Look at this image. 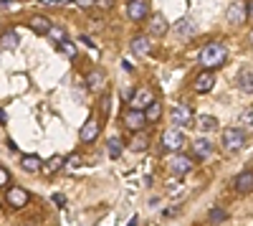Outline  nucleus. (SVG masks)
I'll list each match as a JSON object with an SVG mask.
<instances>
[{"mask_svg":"<svg viewBox=\"0 0 253 226\" xmlns=\"http://www.w3.org/2000/svg\"><path fill=\"white\" fill-rule=\"evenodd\" d=\"M228 61V49L223 44H218V41H213V44H208L203 51H200V64L203 69H210V71H215L220 69L223 64Z\"/></svg>","mask_w":253,"mask_h":226,"instance_id":"1","label":"nucleus"},{"mask_svg":"<svg viewBox=\"0 0 253 226\" xmlns=\"http://www.w3.org/2000/svg\"><path fill=\"white\" fill-rule=\"evenodd\" d=\"M220 145L225 153H238L246 145V130L243 127H225L220 132Z\"/></svg>","mask_w":253,"mask_h":226,"instance_id":"2","label":"nucleus"},{"mask_svg":"<svg viewBox=\"0 0 253 226\" xmlns=\"http://www.w3.org/2000/svg\"><path fill=\"white\" fill-rule=\"evenodd\" d=\"M124 127H126V130H132V132H142V130L147 127L144 110H137V107L126 110V112H124Z\"/></svg>","mask_w":253,"mask_h":226,"instance_id":"3","label":"nucleus"},{"mask_svg":"<svg viewBox=\"0 0 253 226\" xmlns=\"http://www.w3.org/2000/svg\"><path fill=\"white\" fill-rule=\"evenodd\" d=\"M228 23H233V26H243L246 20H248V5L243 3V0H233V3L228 5Z\"/></svg>","mask_w":253,"mask_h":226,"instance_id":"4","label":"nucleus"},{"mask_svg":"<svg viewBox=\"0 0 253 226\" xmlns=\"http://www.w3.org/2000/svg\"><path fill=\"white\" fill-rule=\"evenodd\" d=\"M99 132H101V122H99L96 117H89V119L81 125V130H79V140L84 142V145H89V142H94V140L99 137Z\"/></svg>","mask_w":253,"mask_h":226,"instance_id":"5","label":"nucleus"},{"mask_svg":"<svg viewBox=\"0 0 253 226\" xmlns=\"http://www.w3.org/2000/svg\"><path fill=\"white\" fill-rule=\"evenodd\" d=\"M213 87H215V74L210 69H203L195 76V81H193V92L195 94H208V92H213Z\"/></svg>","mask_w":253,"mask_h":226,"instance_id":"6","label":"nucleus"},{"mask_svg":"<svg viewBox=\"0 0 253 226\" xmlns=\"http://www.w3.org/2000/svg\"><path fill=\"white\" fill-rule=\"evenodd\" d=\"M150 0H129V5H126V18L134 20V23H139V20H144L147 15H150Z\"/></svg>","mask_w":253,"mask_h":226,"instance_id":"7","label":"nucleus"},{"mask_svg":"<svg viewBox=\"0 0 253 226\" xmlns=\"http://www.w3.org/2000/svg\"><path fill=\"white\" fill-rule=\"evenodd\" d=\"M5 198H8V206H10V209H23V206H28L31 193H28L23 186H10Z\"/></svg>","mask_w":253,"mask_h":226,"instance_id":"8","label":"nucleus"},{"mask_svg":"<svg viewBox=\"0 0 253 226\" xmlns=\"http://www.w3.org/2000/svg\"><path fill=\"white\" fill-rule=\"evenodd\" d=\"M182 145H185V137L180 130H165L162 132V148L167 153H177V150H182Z\"/></svg>","mask_w":253,"mask_h":226,"instance_id":"9","label":"nucleus"},{"mask_svg":"<svg viewBox=\"0 0 253 226\" xmlns=\"http://www.w3.org/2000/svg\"><path fill=\"white\" fill-rule=\"evenodd\" d=\"M172 122H175V125H180V127L193 125V110H190L187 105H182V102L172 105Z\"/></svg>","mask_w":253,"mask_h":226,"instance_id":"10","label":"nucleus"},{"mask_svg":"<svg viewBox=\"0 0 253 226\" xmlns=\"http://www.w3.org/2000/svg\"><path fill=\"white\" fill-rule=\"evenodd\" d=\"M193 155H198L200 160H210V158L215 155L213 142H210L208 137H198V140H193Z\"/></svg>","mask_w":253,"mask_h":226,"instance_id":"11","label":"nucleus"},{"mask_svg":"<svg viewBox=\"0 0 253 226\" xmlns=\"http://www.w3.org/2000/svg\"><path fill=\"white\" fill-rule=\"evenodd\" d=\"M170 170H172V175H177V178L187 175L190 170H193V158H187V155H175L172 163H170Z\"/></svg>","mask_w":253,"mask_h":226,"instance_id":"12","label":"nucleus"},{"mask_svg":"<svg viewBox=\"0 0 253 226\" xmlns=\"http://www.w3.org/2000/svg\"><path fill=\"white\" fill-rule=\"evenodd\" d=\"M233 191L241 193V196H246V193L253 191V170H243V173L236 175V180H233Z\"/></svg>","mask_w":253,"mask_h":226,"instance_id":"13","label":"nucleus"},{"mask_svg":"<svg viewBox=\"0 0 253 226\" xmlns=\"http://www.w3.org/2000/svg\"><path fill=\"white\" fill-rule=\"evenodd\" d=\"M172 33L180 36V38H190V36L195 33V20L187 18V15L180 18V20H175V23H172Z\"/></svg>","mask_w":253,"mask_h":226,"instance_id":"14","label":"nucleus"},{"mask_svg":"<svg viewBox=\"0 0 253 226\" xmlns=\"http://www.w3.org/2000/svg\"><path fill=\"white\" fill-rule=\"evenodd\" d=\"M132 54H139V56H150L152 54V38L150 36H134L132 38Z\"/></svg>","mask_w":253,"mask_h":226,"instance_id":"15","label":"nucleus"},{"mask_svg":"<svg viewBox=\"0 0 253 226\" xmlns=\"http://www.w3.org/2000/svg\"><path fill=\"white\" fill-rule=\"evenodd\" d=\"M170 31V23H167V18L162 13H152L150 15V33L152 36H165Z\"/></svg>","mask_w":253,"mask_h":226,"instance_id":"16","label":"nucleus"},{"mask_svg":"<svg viewBox=\"0 0 253 226\" xmlns=\"http://www.w3.org/2000/svg\"><path fill=\"white\" fill-rule=\"evenodd\" d=\"M155 99H157V97L152 94V89L142 87V89H137V92H134V99H132L134 105H132V107H137V110H144V107H150Z\"/></svg>","mask_w":253,"mask_h":226,"instance_id":"17","label":"nucleus"},{"mask_svg":"<svg viewBox=\"0 0 253 226\" xmlns=\"http://www.w3.org/2000/svg\"><path fill=\"white\" fill-rule=\"evenodd\" d=\"M20 168H23L26 173H41L43 170V160H41L38 155H23L20 158Z\"/></svg>","mask_w":253,"mask_h":226,"instance_id":"18","label":"nucleus"},{"mask_svg":"<svg viewBox=\"0 0 253 226\" xmlns=\"http://www.w3.org/2000/svg\"><path fill=\"white\" fill-rule=\"evenodd\" d=\"M162 112H165V110H162V102H160V99H155L150 107H144L147 125H150V122H152V125H155V122H160V119H162Z\"/></svg>","mask_w":253,"mask_h":226,"instance_id":"19","label":"nucleus"},{"mask_svg":"<svg viewBox=\"0 0 253 226\" xmlns=\"http://www.w3.org/2000/svg\"><path fill=\"white\" fill-rule=\"evenodd\" d=\"M129 148H132V153H144L147 148H150V135H144V130L137 132V135H132Z\"/></svg>","mask_w":253,"mask_h":226,"instance_id":"20","label":"nucleus"},{"mask_svg":"<svg viewBox=\"0 0 253 226\" xmlns=\"http://www.w3.org/2000/svg\"><path fill=\"white\" fill-rule=\"evenodd\" d=\"M238 89L243 94H253V69H243L238 74Z\"/></svg>","mask_w":253,"mask_h":226,"instance_id":"21","label":"nucleus"},{"mask_svg":"<svg viewBox=\"0 0 253 226\" xmlns=\"http://www.w3.org/2000/svg\"><path fill=\"white\" fill-rule=\"evenodd\" d=\"M122 150H124V142H122V137L112 135V137L107 140V153H109V158H112V160L122 158Z\"/></svg>","mask_w":253,"mask_h":226,"instance_id":"22","label":"nucleus"},{"mask_svg":"<svg viewBox=\"0 0 253 226\" xmlns=\"http://www.w3.org/2000/svg\"><path fill=\"white\" fill-rule=\"evenodd\" d=\"M228 211L223 209V206H215V209H210L208 211V224H213V226H220V224H225L228 221Z\"/></svg>","mask_w":253,"mask_h":226,"instance_id":"23","label":"nucleus"},{"mask_svg":"<svg viewBox=\"0 0 253 226\" xmlns=\"http://www.w3.org/2000/svg\"><path fill=\"white\" fill-rule=\"evenodd\" d=\"M28 26H31V31H36V33H48V31H51V20H48L46 15H33Z\"/></svg>","mask_w":253,"mask_h":226,"instance_id":"24","label":"nucleus"},{"mask_svg":"<svg viewBox=\"0 0 253 226\" xmlns=\"http://www.w3.org/2000/svg\"><path fill=\"white\" fill-rule=\"evenodd\" d=\"M198 125H200L203 132H213V130L220 127V125H218V119H215L213 114H198Z\"/></svg>","mask_w":253,"mask_h":226,"instance_id":"25","label":"nucleus"},{"mask_svg":"<svg viewBox=\"0 0 253 226\" xmlns=\"http://www.w3.org/2000/svg\"><path fill=\"white\" fill-rule=\"evenodd\" d=\"M63 166H66V155H53L51 160L43 163V170H46V173H58Z\"/></svg>","mask_w":253,"mask_h":226,"instance_id":"26","label":"nucleus"},{"mask_svg":"<svg viewBox=\"0 0 253 226\" xmlns=\"http://www.w3.org/2000/svg\"><path fill=\"white\" fill-rule=\"evenodd\" d=\"M18 46V33L15 31H5L3 36H0V49L3 51H13Z\"/></svg>","mask_w":253,"mask_h":226,"instance_id":"27","label":"nucleus"},{"mask_svg":"<svg viewBox=\"0 0 253 226\" xmlns=\"http://www.w3.org/2000/svg\"><path fill=\"white\" fill-rule=\"evenodd\" d=\"M99 112H101V117H109V114H112V94H109V92H107V94H101Z\"/></svg>","mask_w":253,"mask_h":226,"instance_id":"28","label":"nucleus"},{"mask_svg":"<svg viewBox=\"0 0 253 226\" xmlns=\"http://www.w3.org/2000/svg\"><path fill=\"white\" fill-rule=\"evenodd\" d=\"M89 87H91V89H101V87H104V71L96 69V71L89 74Z\"/></svg>","mask_w":253,"mask_h":226,"instance_id":"29","label":"nucleus"},{"mask_svg":"<svg viewBox=\"0 0 253 226\" xmlns=\"http://www.w3.org/2000/svg\"><path fill=\"white\" fill-rule=\"evenodd\" d=\"M241 127L243 130H253V107L241 112Z\"/></svg>","mask_w":253,"mask_h":226,"instance_id":"30","label":"nucleus"},{"mask_svg":"<svg viewBox=\"0 0 253 226\" xmlns=\"http://www.w3.org/2000/svg\"><path fill=\"white\" fill-rule=\"evenodd\" d=\"M48 36L56 41V44H63V41H66V31H63V28H58V26H51Z\"/></svg>","mask_w":253,"mask_h":226,"instance_id":"31","label":"nucleus"},{"mask_svg":"<svg viewBox=\"0 0 253 226\" xmlns=\"http://www.w3.org/2000/svg\"><path fill=\"white\" fill-rule=\"evenodd\" d=\"M58 46H61L63 51H66V56H69V58H74V56H76V46L71 44V41H69V38H66V41H63V44H58Z\"/></svg>","mask_w":253,"mask_h":226,"instance_id":"32","label":"nucleus"},{"mask_svg":"<svg viewBox=\"0 0 253 226\" xmlns=\"http://www.w3.org/2000/svg\"><path fill=\"white\" fill-rule=\"evenodd\" d=\"M5 186H10V173L0 166V188H5Z\"/></svg>","mask_w":253,"mask_h":226,"instance_id":"33","label":"nucleus"},{"mask_svg":"<svg viewBox=\"0 0 253 226\" xmlns=\"http://www.w3.org/2000/svg\"><path fill=\"white\" fill-rule=\"evenodd\" d=\"M96 8L99 10H112L114 8V0H96Z\"/></svg>","mask_w":253,"mask_h":226,"instance_id":"34","label":"nucleus"},{"mask_svg":"<svg viewBox=\"0 0 253 226\" xmlns=\"http://www.w3.org/2000/svg\"><path fill=\"white\" fill-rule=\"evenodd\" d=\"M76 5H79V8H84V10H89V8H94V5H96V0H76Z\"/></svg>","mask_w":253,"mask_h":226,"instance_id":"35","label":"nucleus"},{"mask_svg":"<svg viewBox=\"0 0 253 226\" xmlns=\"http://www.w3.org/2000/svg\"><path fill=\"white\" fill-rule=\"evenodd\" d=\"M53 201H56V206H66V198H63V193H56Z\"/></svg>","mask_w":253,"mask_h":226,"instance_id":"36","label":"nucleus"},{"mask_svg":"<svg viewBox=\"0 0 253 226\" xmlns=\"http://www.w3.org/2000/svg\"><path fill=\"white\" fill-rule=\"evenodd\" d=\"M246 5H248V18L253 20V0H248V3H246Z\"/></svg>","mask_w":253,"mask_h":226,"instance_id":"37","label":"nucleus"},{"mask_svg":"<svg viewBox=\"0 0 253 226\" xmlns=\"http://www.w3.org/2000/svg\"><path fill=\"white\" fill-rule=\"evenodd\" d=\"M0 125H5V110L0 107Z\"/></svg>","mask_w":253,"mask_h":226,"instance_id":"38","label":"nucleus"},{"mask_svg":"<svg viewBox=\"0 0 253 226\" xmlns=\"http://www.w3.org/2000/svg\"><path fill=\"white\" fill-rule=\"evenodd\" d=\"M43 5H56V3H61V0H41Z\"/></svg>","mask_w":253,"mask_h":226,"instance_id":"39","label":"nucleus"},{"mask_svg":"<svg viewBox=\"0 0 253 226\" xmlns=\"http://www.w3.org/2000/svg\"><path fill=\"white\" fill-rule=\"evenodd\" d=\"M126 226H137V216H132V221H129V224H126Z\"/></svg>","mask_w":253,"mask_h":226,"instance_id":"40","label":"nucleus"},{"mask_svg":"<svg viewBox=\"0 0 253 226\" xmlns=\"http://www.w3.org/2000/svg\"><path fill=\"white\" fill-rule=\"evenodd\" d=\"M61 3H63V5H69V3H76V0H61Z\"/></svg>","mask_w":253,"mask_h":226,"instance_id":"41","label":"nucleus"},{"mask_svg":"<svg viewBox=\"0 0 253 226\" xmlns=\"http://www.w3.org/2000/svg\"><path fill=\"white\" fill-rule=\"evenodd\" d=\"M251 44H253V31H251Z\"/></svg>","mask_w":253,"mask_h":226,"instance_id":"42","label":"nucleus"}]
</instances>
